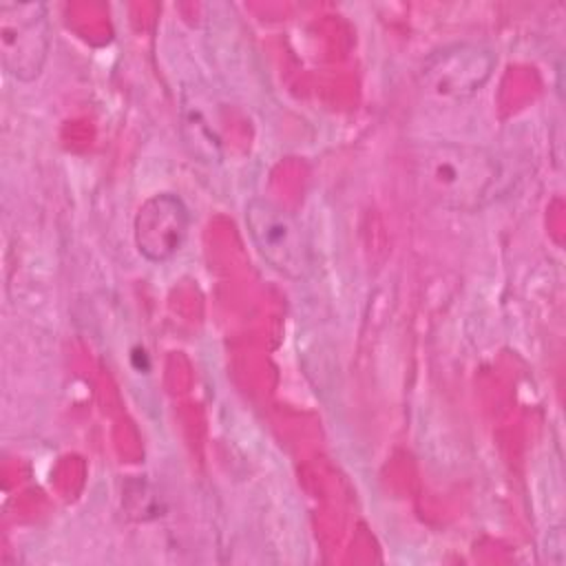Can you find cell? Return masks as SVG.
<instances>
[{
  "label": "cell",
  "instance_id": "cell-1",
  "mask_svg": "<svg viewBox=\"0 0 566 566\" xmlns=\"http://www.w3.org/2000/svg\"><path fill=\"white\" fill-rule=\"evenodd\" d=\"M407 168L427 201L455 212L484 208L497 197L504 177L489 150L449 139L411 146Z\"/></svg>",
  "mask_w": 566,
  "mask_h": 566
},
{
  "label": "cell",
  "instance_id": "cell-2",
  "mask_svg": "<svg viewBox=\"0 0 566 566\" xmlns=\"http://www.w3.org/2000/svg\"><path fill=\"white\" fill-rule=\"evenodd\" d=\"M243 219L254 248L276 272L294 281L307 274V241L303 228L285 208L256 197L245 203Z\"/></svg>",
  "mask_w": 566,
  "mask_h": 566
},
{
  "label": "cell",
  "instance_id": "cell-3",
  "mask_svg": "<svg viewBox=\"0 0 566 566\" xmlns=\"http://www.w3.org/2000/svg\"><path fill=\"white\" fill-rule=\"evenodd\" d=\"M51 49V24L42 2H0V57L4 71L31 82Z\"/></svg>",
  "mask_w": 566,
  "mask_h": 566
},
{
  "label": "cell",
  "instance_id": "cell-4",
  "mask_svg": "<svg viewBox=\"0 0 566 566\" xmlns=\"http://www.w3.org/2000/svg\"><path fill=\"white\" fill-rule=\"evenodd\" d=\"M495 69V55L478 44H455L433 53L420 69V84L440 99H464L478 93Z\"/></svg>",
  "mask_w": 566,
  "mask_h": 566
},
{
  "label": "cell",
  "instance_id": "cell-5",
  "mask_svg": "<svg viewBox=\"0 0 566 566\" xmlns=\"http://www.w3.org/2000/svg\"><path fill=\"white\" fill-rule=\"evenodd\" d=\"M188 226L190 214L184 201L172 192H157L148 197L135 214V245L144 259L164 263L184 245Z\"/></svg>",
  "mask_w": 566,
  "mask_h": 566
}]
</instances>
